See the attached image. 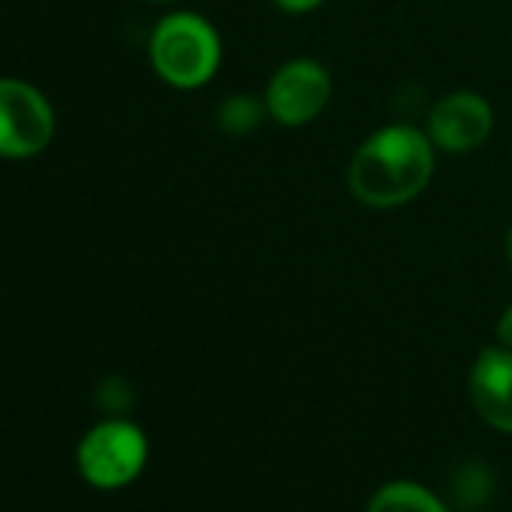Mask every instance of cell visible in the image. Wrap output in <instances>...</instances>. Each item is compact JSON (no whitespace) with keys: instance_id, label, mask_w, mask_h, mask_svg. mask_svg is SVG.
I'll return each instance as SVG.
<instances>
[{"instance_id":"4fadbf2b","label":"cell","mask_w":512,"mask_h":512,"mask_svg":"<svg viewBox=\"0 0 512 512\" xmlns=\"http://www.w3.org/2000/svg\"><path fill=\"white\" fill-rule=\"evenodd\" d=\"M494 335H497V344H503V347L512 350V302H509V305L503 308V314L497 317Z\"/></svg>"},{"instance_id":"9a60e30c","label":"cell","mask_w":512,"mask_h":512,"mask_svg":"<svg viewBox=\"0 0 512 512\" xmlns=\"http://www.w3.org/2000/svg\"><path fill=\"white\" fill-rule=\"evenodd\" d=\"M151 4H175V0H151Z\"/></svg>"},{"instance_id":"5bb4252c","label":"cell","mask_w":512,"mask_h":512,"mask_svg":"<svg viewBox=\"0 0 512 512\" xmlns=\"http://www.w3.org/2000/svg\"><path fill=\"white\" fill-rule=\"evenodd\" d=\"M503 253H506V263L512 266V223L506 229V238H503Z\"/></svg>"},{"instance_id":"7a4b0ae2","label":"cell","mask_w":512,"mask_h":512,"mask_svg":"<svg viewBox=\"0 0 512 512\" xmlns=\"http://www.w3.org/2000/svg\"><path fill=\"white\" fill-rule=\"evenodd\" d=\"M148 64L175 91H199L214 82L223 64V40L211 19L193 10L160 16L148 34Z\"/></svg>"},{"instance_id":"8992f818","label":"cell","mask_w":512,"mask_h":512,"mask_svg":"<svg viewBox=\"0 0 512 512\" xmlns=\"http://www.w3.org/2000/svg\"><path fill=\"white\" fill-rule=\"evenodd\" d=\"M425 133L437 154H473L494 133V109L479 91H449L425 115Z\"/></svg>"},{"instance_id":"52a82bcc","label":"cell","mask_w":512,"mask_h":512,"mask_svg":"<svg viewBox=\"0 0 512 512\" xmlns=\"http://www.w3.org/2000/svg\"><path fill=\"white\" fill-rule=\"evenodd\" d=\"M467 395L476 416L497 434L512 437V350L488 344L467 371Z\"/></svg>"},{"instance_id":"30bf717a","label":"cell","mask_w":512,"mask_h":512,"mask_svg":"<svg viewBox=\"0 0 512 512\" xmlns=\"http://www.w3.org/2000/svg\"><path fill=\"white\" fill-rule=\"evenodd\" d=\"M449 491L461 503V509H482L494 494V473L485 464L467 461L452 473Z\"/></svg>"},{"instance_id":"2e32d148","label":"cell","mask_w":512,"mask_h":512,"mask_svg":"<svg viewBox=\"0 0 512 512\" xmlns=\"http://www.w3.org/2000/svg\"><path fill=\"white\" fill-rule=\"evenodd\" d=\"M455 512H482V509H455Z\"/></svg>"},{"instance_id":"5b68a950","label":"cell","mask_w":512,"mask_h":512,"mask_svg":"<svg viewBox=\"0 0 512 512\" xmlns=\"http://www.w3.org/2000/svg\"><path fill=\"white\" fill-rule=\"evenodd\" d=\"M332 94H335V79L323 61L290 58L269 76L263 100H266L269 118L278 127L299 130L326 112V106L332 103Z\"/></svg>"},{"instance_id":"277c9868","label":"cell","mask_w":512,"mask_h":512,"mask_svg":"<svg viewBox=\"0 0 512 512\" xmlns=\"http://www.w3.org/2000/svg\"><path fill=\"white\" fill-rule=\"evenodd\" d=\"M55 133L58 112L49 94L22 76H0V160H34L49 151Z\"/></svg>"},{"instance_id":"ba28073f","label":"cell","mask_w":512,"mask_h":512,"mask_svg":"<svg viewBox=\"0 0 512 512\" xmlns=\"http://www.w3.org/2000/svg\"><path fill=\"white\" fill-rule=\"evenodd\" d=\"M365 512H455V509L422 482L389 479L368 497Z\"/></svg>"},{"instance_id":"3957f363","label":"cell","mask_w":512,"mask_h":512,"mask_svg":"<svg viewBox=\"0 0 512 512\" xmlns=\"http://www.w3.org/2000/svg\"><path fill=\"white\" fill-rule=\"evenodd\" d=\"M148 455V434L130 416H103L82 434L76 446V470L91 488L118 491L145 473Z\"/></svg>"},{"instance_id":"9c48e42d","label":"cell","mask_w":512,"mask_h":512,"mask_svg":"<svg viewBox=\"0 0 512 512\" xmlns=\"http://www.w3.org/2000/svg\"><path fill=\"white\" fill-rule=\"evenodd\" d=\"M269 118V109H266V100L263 94H229L220 100L217 112H214V121H217V130H223L226 136H250L263 127V121Z\"/></svg>"},{"instance_id":"8fae6325","label":"cell","mask_w":512,"mask_h":512,"mask_svg":"<svg viewBox=\"0 0 512 512\" xmlns=\"http://www.w3.org/2000/svg\"><path fill=\"white\" fill-rule=\"evenodd\" d=\"M136 392L130 386L127 377L121 374H109L100 380L97 386V407L103 410V416H127L133 410Z\"/></svg>"},{"instance_id":"6da1fadb","label":"cell","mask_w":512,"mask_h":512,"mask_svg":"<svg viewBox=\"0 0 512 512\" xmlns=\"http://www.w3.org/2000/svg\"><path fill=\"white\" fill-rule=\"evenodd\" d=\"M437 169V148L425 127L386 124L365 136L350 157L347 187L353 199L374 211L404 208L419 199Z\"/></svg>"},{"instance_id":"7c38bea8","label":"cell","mask_w":512,"mask_h":512,"mask_svg":"<svg viewBox=\"0 0 512 512\" xmlns=\"http://www.w3.org/2000/svg\"><path fill=\"white\" fill-rule=\"evenodd\" d=\"M272 4L287 16H308V13L320 10L326 0H272Z\"/></svg>"}]
</instances>
